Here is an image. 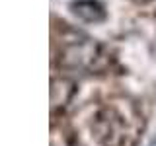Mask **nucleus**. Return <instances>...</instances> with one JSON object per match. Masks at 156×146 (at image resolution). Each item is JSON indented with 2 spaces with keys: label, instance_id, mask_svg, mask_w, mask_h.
<instances>
[{
  "label": "nucleus",
  "instance_id": "f257e3e1",
  "mask_svg": "<svg viewBox=\"0 0 156 146\" xmlns=\"http://www.w3.org/2000/svg\"><path fill=\"white\" fill-rule=\"evenodd\" d=\"M96 136L104 146H123L127 138V130L123 117L111 107H104L94 119Z\"/></svg>",
  "mask_w": 156,
  "mask_h": 146
},
{
  "label": "nucleus",
  "instance_id": "f03ea898",
  "mask_svg": "<svg viewBox=\"0 0 156 146\" xmlns=\"http://www.w3.org/2000/svg\"><path fill=\"white\" fill-rule=\"evenodd\" d=\"M74 94V84L68 80H53L51 84V105L53 109L57 107H65L66 101Z\"/></svg>",
  "mask_w": 156,
  "mask_h": 146
},
{
  "label": "nucleus",
  "instance_id": "7ed1b4c3",
  "mask_svg": "<svg viewBox=\"0 0 156 146\" xmlns=\"http://www.w3.org/2000/svg\"><path fill=\"white\" fill-rule=\"evenodd\" d=\"M72 8H74L76 16L82 18L84 22H101V19L105 18L104 8L98 2H94V0H80V2H76Z\"/></svg>",
  "mask_w": 156,
  "mask_h": 146
}]
</instances>
